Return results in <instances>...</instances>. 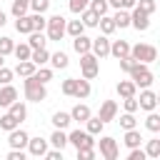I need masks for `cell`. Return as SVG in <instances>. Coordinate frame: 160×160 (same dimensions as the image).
I'll list each match as a JSON object with an SVG mask.
<instances>
[{"mask_svg":"<svg viewBox=\"0 0 160 160\" xmlns=\"http://www.w3.org/2000/svg\"><path fill=\"white\" fill-rule=\"evenodd\" d=\"M18 125H20V122H18V120H15V118H12L10 112H5V115H0V128H2L5 132H10V130H15Z\"/></svg>","mask_w":160,"mask_h":160,"instance_id":"cell-36","label":"cell"},{"mask_svg":"<svg viewBox=\"0 0 160 160\" xmlns=\"http://www.w3.org/2000/svg\"><path fill=\"white\" fill-rule=\"evenodd\" d=\"M122 142H125L128 148H138V145L142 142V135H140V130H138V128H130V130H125V138H122Z\"/></svg>","mask_w":160,"mask_h":160,"instance_id":"cell-21","label":"cell"},{"mask_svg":"<svg viewBox=\"0 0 160 160\" xmlns=\"http://www.w3.org/2000/svg\"><path fill=\"white\" fill-rule=\"evenodd\" d=\"M68 142H70L75 150H80V148H95V140H92V135H90L88 130H72V132L68 135Z\"/></svg>","mask_w":160,"mask_h":160,"instance_id":"cell-6","label":"cell"},{"mask_svg":"<svg viewBox=\"0 0 160 160\" xmlns=\"http://www.w3.org/2000/svg\"><path fill=\"white\" fill-rule=\"evenodd\" d=\"M90 52H92L98 60L108 58V55H110V40H108V35H100V38H95V40H92V45H90Z\"/></svg>","mask_w":160,"mask_h":160,"instance_id":"cell-9","label":"cell"},{"mask_svg":"<svg viewBox=\"0 0 160 160\" xmlns=\"http://www.w3.org/2000/svg\"><path fill=\"white\" fill-rule=\"evenodd\" d=\"M90 115H92V112H90V108H88V105H82V102H78V105L70 110V118H72V120H78V122H85Z\"/></svg>","mask_w":160,"mask_h":160,"instance_id":"cell-20","label":"cell"},{"mask_svg":"<svg viewBox=\"0 0 160 160\" xmlns=\"http://www.w3.org/2000/svg\"><path fill=\"white\" fill-rule=\"evenodd\" d=\"M115 115H118V102H115V100H105V102L100 105L98 118H100L102 122H110V120H115Z\"/></svg>","mask_w":160,"mask_h":160,"instance_id":"cell-12","label":"cell"},{"mask_svg":"<svg viewBox=\"0 0 160 160\" xmlns=\"http://www.w3.org/2000/svg\"><path fill=\"white\" fill-rule=\"evenodd\" d=\"M25 148H28V152H30V155L42 158V155L48 152V140H42V138H30Z\"/></svg>","mask_w":160,"mask_h":160,"instance_id":"cell-13","label":"cell"},{"mask_svg":"<svg viewBox=\"0 0 160 160\" xmlns=\"http://www.w3.org/2000/svg\"><path fill=\"white\" fill-rule=\"evenodd\" d=\"M98 28H100V32H102V35H112V32L118 30V28H115V22H112V18H108V15H100Z\"/></svg>","mask_w":160,"mask_h":160,"instance_id":"cell-26","label":"cell"},{"mask_svg":"<svg viewBox=\"0 0 160 160\" xmlns=\"http://www.w3.org/2000/svg\"><path fill=\"white\" fill-rule=\"evenodd\" d=\"M48 62H52V68H55V70H65V68L70 65V60H68V55H65L62 50H58V52H52Z\"/></svg>","mask_w":160,"mask_h":160,"instance_id":"cell-23","label":"cell"},{"mask_svg":"<svg viewBox=\"0 0 160 160\" xmlns=\"http://www.w3.org/2000/svg\"><path fill=\"white\" fill-rule=\"evenodd\" d=\"M110 55H112V58H125V55H130V42H128V40H115V42H110Z\"/></svg>","mask_w":160,"mask_h":160,"instance_id":"cell-15","label":"cell"},{"mask_svg":"<svg viewBox=\"0 0 160 160\" xmlns=\"http://www.w3.org/2000/svg\"><path fill=\"white\" fill-rule=\"evenodd\" d=\"M122 108H125V112H138V110H140V108H138V98H135V95L122 98Z\"/></svg>","mask_w":160,"mask_h":160,"instance_id":"cell-45","label":"cell"},{"mask_svg":"<svg viewBox=\"0 0 160 160\" xmlns=\"http://www.w3.org/2000/svg\"><path fill=\"white\" fill-rule=\"evenodd\" d=\"M75 88H78V78H68V80H62V85H60L62 95H68V98L75 95Z\"/></svg>","mask_w":160,"mask_h":160,"instance_id":"cell-38","label":"cell"},{"mask_svg":"<svg viewBox=\"0 0 160 160\" xmlns=\"http://www.w3.org/2000/svg\"><path fill=\"white\" fill-rule=\"evenodd\" d=\"M5 158H8V160H25V152L18 150V148H10V152H8Z\"/></svg>","mask_w":160,"mask_h":160,"instance_id":"cell-52","label":"cell"},{"mask_svg":"<svg viewBox=\"0 0 160 160\" xmlns=\"http://www.w3.org/2000/svg\"><path fill=\"white\" fill-rule=\"evenodd\" d=\"M138 108H140V110H145V112L155 110V108H158V95H155L150 88H142V92H140V100H138Z\"/></svg>","mask_w":160,"mask_h":160,"instance_id":"cell-10","label":"cell"},{"mask_svg":"<svg viewBox=\"0 0 160 160\" xmlns=\"http://www.w3.org/2000/svg\"><path fill=\"white\" fill-rule=\"evenodd\" d=\"M0 65H2V55H0Z\"/></svg>","mask_w":160,"mask_h":160,"instance_id":"cell-59","label":"cell"},{"mask_svg":"<svg viewBox=\"0 0 160 160\" xmlns=\"http://www.w3.org/2000/svg\"><path fill=\"white\" fill-rule=\"evenodd\" d=\"M135 2H138V0H122L120 8H122V10H130V8H135Z\"/></svg>","mask_w":160,"mask_h":160,"instance_id":"cell-55","label":"cell"},{"mask_svg":"<svg viewBox=\"0 0 160 160\" xmlns=\"http://www.w3.org/2000/svg\"><path fill=\"white\" fill-rule=\"evenodd\" d=\"M65 32L72 35V38H75V35H82V32H85V25H82L80 20H68V22H65Z\"/></svg>","mask_w":160,"mask_h":160,"instance_id":"cell-31","label":"cell"},{"mask_svg":"<svg viewBox=\"0 0 160 160\" xmlns=\"http://www.w3.org/2000/svg\"><path fill=\"white\" fill-rule=\"evenodd\" d=\"M10 12H12L15 18H20V15H28V5H25V2H18V0H12V8H10Z\"/></svg>","mask_w":160,"mask_h":160,"instance_id":"cell-48","label":"cell"},{"mask_svg":"<svg viewBox=\"0 0 160 160\" xmlns=\"http://www.w3.org/2000/svg\"><path fill=\"white\" fill-rule=\"evenodd\" d=\"M88 2H90V0H70V2H68V8H70V12L80 15V12L88 8Z\"/></svg>","mask_w":160,"mask_h":160,"instance_id":"cell-47","label":"cell"},{"mask_svg":"<svg viewBox=\"0 0 160 160\" xmlns=\"http://www.w3.org/2000/svg\"><path fill=\"white\" fill-rule=\"evenodd\" d=\"M42 158H48V160H62V150H58V148L55 150H48Z\"/></svg>","mask_w":160,"mask_h":160,"instance_id":"cell-54","label":"cell"},{"mask_svg":"<svg viewBox=\"0 0 160 160\" xmlns=\"http://www.w3.org/2000/svg\"><path fill=\"white\" fill-rule=\"evenodd\" d=\"M30 22H32V30H45V25H48V18L42 15V12H32L30 15Z\"/></svg>","mask_w":160,"mask_h":160,"instance_id":"cell-37","label":"cell"},{"mask_svg":"<svg viewBox=\"0 0 160 160\" xmlns=\"http://www.w3.org/2000/svg\"><path fill=\"white\" fill-rule=\"evenodd\" d=\"M35 70H38V65H35L32 60H18V65H15L12 72H18L20 78H28V75H32Z\"/></svg>","mask_w":160,"mask_h":160,"instance_id":"cell-18","label":"cell"},{"mask_svg":"<svg viewBox=\"0 0 160 160\" xmlns=\"http://www.w3.org/2000/svg\"><path fill=\"white\" fill-rule=\"evenodd\" d=\"M22 88H25V98H28L30 102H42V100L48 98V88H45V82H40L35 75H28L25 82H22Z\"/></svg>","mask_w":160,"mask_h":160,"instance_id":"cell-1","label":"cell"},{"mask_svg":"<svg viewBox=\"0 0 160 160\" xmlns=\"http://www.w3.org/2000/svg\"><path fill=\"white\" fill-rule=\"evenodd\" d=\"M118 60H120V70H125V72H128V70L132 68V58H130V55H125V58H118Z\"/></svg>","mask_w":160,"mask_h":160,"instance_id":"cell-53","label":"cell"},{"mask_svg":"<svg viewBox=\"0 0 160 160\" xmlns=\"http://www.w3.org/2000/svg\"><path fill=\"white\" fill-rule=\"evenodd\" d=\"M18 100V90L8 82V85H2L0 88V108H8L10 102H15Z\"/></svg>","mask_w":160,"mask_h":160,"instance_id":"cell-14","label":"cell"},{"mask_svg":"<svg viewBox=\"0 0 160 160\" xmlns=\"http://www.w3.org/2000/svg\"><path fill=\"white\" fill-rule=\"evenodd\" d=\"M30 52H32V48H30L28 42H20V45L12 48V55H15L18 60H30Z\"/></svg>","mask_w":160,"mask_h":160,"instance_id":"cell-32","label":"cell"},{"mask_svg":"<svg viewBox=\"0 0 160 160\" xmlns=\"http://www.w3.org/2000/svg\"><path fill=\"white\" fill-rule=\"evenodd\" d=\"M88 8H90V10H95L98 15H108V10H110L108 0H90V2H88Z\"/></svg>","mask_w":160,"mask_h":160,"instance_id":"cell-39","label":"cell"},{"mask_svg":"<svg viewBox=\"0 0 160 160\" xmlns=\"http://www.w3.org/2000/svg\"><path fill=\"white\" fill-rule=\"evenodd\" d=\"M70 122H72L70 112H62V110H60V112H55V115H52V125H55V128H60V130H65Z\"/></svg>","mask_w":160,"mask_h":160,"instance_id":"cell-28","label":"cell"},{"mask_svg":"<svg viewBox=\"0 0 160 160\" xmlns=\"http://www.w3.org/2000/svg\"><path fill=\"white\" fill-rule=\"evenodd\" d=\"M30 60H32V62H35V65L40 68V65H45V62L50 60V52H48L45 48H35V50L30 52Z\"/></svg>","mask_w":160,"mask_h":160,"instance_id":"cell-27","label":"cell"},{"mask_svg":"<svg viewBox=\"0 0 160 160\" xmlns=\"http://www.w3.org/2000/svg\"><path fill=\"white\" fill-rule=\"evenodd\" d=\"M12 48H15L12 38L2 35V38H0V55H2V58H5V55H10V52H12Z\"/></svg>","mask_w":160,"mask_h":160,"instance_id":"cell-43","label":"cell"},{"mask_svg":"<svg viewBox=\"0 0 160 160\" xmlns=\"http://www.w3.org/2000/svg\"><path fill=\"white\" fill-rule=\"evenodd\" d=\"M50 8V0H30L28 2V10H32V12H45Z\"/></svg>","mask_w":160,"mask_h":160,"instance_id":"cell-44","label":"cell"},{"mask_svg":"<svg viewBox=\"0 0 160 160\" xmlns=\"http://www.w3.org/2000/svg\"><path fill=\"white\" fill-rule=\"evenodd\" d=\"M5 22H8V18H5V12H2V10H0V28H2V25H5Z\"/></svg>","mask_w":160,"mask_h":160,"instance_id":"cell-57","label":"cell"},{"mask_svg":"<svg viewBox=\"0 0 160 160\" xmlns=\"http://www.w3.org/2000/svg\"><path fill=\"white\" fill-rule=\"evenodd\" d=\"M115 90H118V95H120V98H130V95H135V90H138V85H135L132 80H120Z\"/></svg>","mask_w":160,"mask_h":160,"instance_id":"cell-24","label":"cell"},{"mask_svg":"<svg viewBox=\"0 0 160 160\" xmlns=\"http://www.w3.org/2000/svg\"><path fill=\"white\" fill-rule=\"evenodd\" d=\"M8 112L18 120V122H22L25 118H28V108H25V102H20V100H15V102H10L8 105Z\"/></svg>","mask_w":160,"mask_h":160,"instance_id":"cell-16","label":"cell"},{"mask_svg":"<svg viewBox=\"0 0 160 160\" xmlns=\"http://www.w3.org/2000/svg\"><path fill=\"white\" fill-rule=\"evenodd\" d=\"M98 20H100V15H98L95 10H90V8H85V10L80 12V22H82L85 28H98Z\"/></svg>","mask_w":160,"mask_h":160,"instance_id":"cell-19","label":"cell"},{"mask_svg":"<svg viewBox=\"0 0 160 160\" xmlns=\"http://www.w3.org/2000/svg\"><path fill=\"white\" fill-rule=\"evenodd\" d=\"M12 70L10 68H5V65H0V85H8V82H12Z\"/></svg>","mask_w":160,"mask_h":160,"instance_id":"cell-49","label":"cell"},{"mask_svg":"<svg viewBox=\"0 0 160 160\" xmlns=\"http://www.w3.org/2000/svg\"><path fill=\"white\" fill-rule=\"evenodd\" d=\"M145 128H148L150 132H160V115H158L155 110L148 112V118H145Z\"/></svg>","mask_w":160,"mask_h":160,"instance_id":"cell-29","label":"cell"},{"mask_svg":"<svg viewBox=\"0 0 160 160\" xmlns=\"http://www.w3.org/2000/svg\"><path fill=\"white\" fill-rule=\"evenodd\" d=\"M135 8H138V10H142L145 15H152L158 5H155V0H138V2H135Z\"/></svg>","mask_w":160,"mask_h":160,"instance_id":"cell-42","label":"cell"},{"mask_svg":"<svg viewBox=\"0 0 160 160\" xmlns=\"http://www.w3.org/2000/svg\"><path fill=\"white\" fill-rule=\"evenodd\" d=\"M90 45H92V40H90V38H85V35H75V38H72V50H75L78 55L90 52Z\"/></svg>","mask_w":160,"mask_h":160,"instance_id":"cell-17","label":"cell"},{"mask_svg":"<svg viewBox=\"0 0 160 160\" xmlns=\"http://www.w3.org/2000/svg\"><path fill=\"white\" fill-rule=\"evenodd\" d=\"M128 75H130V80H132L138 88H150L152 80H155V75L150 72V68H148L145 62H132V68L128 70Z\"/></svg>","mask_w":160,"mask_h":160,"instance_id":"cell-3","label":"cell"},{"mask_svg":"<svg viewBox=\"0 0 160 160\" xmlns=\"http://www.w3.org/2000/svg\"><path fill=\"white\" fill-rule=\"evenodd\" d=\"M112 22H115V28H130V10L118 8V12L112 15Z\"/></svg>","mask_w":160,"mask_h":160,"instance_id":"cell-25","label":"cell"},{"mask_svg":"<svg viewBox=\"0 0 160 160\" xmlns=\"http://www.w3.org/2000/svg\"><path fill=\"white\" fill-rule=\"evenodd\" d=\"M130 58H132V62H145V65H150V62L158 60V48L150 45V42H138V45L130 48Z\"/></svg>","mask_w":160,"mask_h":160,"instance_id":"cell-2","label":"cell"},{"mask_svg":"<svg viewBox=\"0 0 160 160\" xmlns=\"http://www.w3.org/2000/svg\"><path fill=\"white\" fill-rule=\"evenodd\" d=\"M118 140L115 138H110V135H105V138H100V155L105 158V160H118Z\"/></svg>","mask_w":160,"mask_h":160,"instance_id":"cell-7","label":"cell"},{"mask_svg":"<svg viewBox=\"0 0 160 160\" xmlns=\"http://www.w3.org/2000/svg\"><path fill=\"white\" fill-rule=\"evenodd\" d=\"M15 30H18L20 35H30V32H32L30 15H20V18H15Z\"/></svg>","mask_w":160,"mask_h":160,"instance_id":"cell-22","label":"cell"},{"mask_svg":"<svg viewBox=\"0 0 160 160\" xmlns=\"http://www.w3.org/2000/svg\"><path fill=\"white\" fill-rule=\"evenodd\" d=\"M65 18L62 15H52V18H48V25H45V30H48V40H55V42H60L62 40V35H65Z\"/></svg>","mask_w":160,"mask_h":160,"instance_id":"cell-4","label":"cell"},{"mask_svg":"<svg viewBox=\"0 0 160 160\" xmlns=\"http://www.w3.org/2000/svg\"><path fill=\"white\" fill-rule=\"evenodd\" d=\"M120 125H122V130H130V128H135V125H138V120H135V112H125V115L120 118Z\"/></svg>","mask_w":160,"mask_h":160,"instance_id":"cell-46","label":"cell"},{"mask_svg":"<svg viewBox=\"0 0 160 160\" xmlns=\"http://www.w3.org/2000/svg\"><path fill=\"white\" fill-rule=\"evenodd\" d=\"M80 70H82V78H85V80L98 78V72H100L98 58H95L92 52H82V55H80Z\"/></svg>","mask_w":160,"mask_h":160,"instance_id":"cell-5","label":"cell"},{"mask_svg":"<svg viewBox=\"0 0 160 160\" xmlns=\"http://www.w3.org/2000/svg\"><path fill=\"white\" fill-rule=\"evenodd\" d=\"M28 140H30V135L18 125L15 130H10V135H8V142H10V148H18V150H22L25 145H28Z\"/></svg>","mask_w":160,"mask_h":160,"instance_id":"cell-11","label":"cell"},{"mask_svg":"<svg viewBox=\"0 0 160 160\" xmlns=\"http://www.w3.org/2000/svg\"><path fill=\"white\" fill-rule=\"evenodd\" d=\"M45 42H48V40H45V35H42L40 30H32V32H30V40H28V45H30L32 50H35V48H45Z\"/></svg>","mask_w":160,"mask_h":160,"instance_id":"cell-35","label":"cell"},{"mask_svg":"<svg viewBox=\"0 0 160 160\" xmlns=\"http://www.w3.org/2000/svg\"><path fill=\"white\" fill-rule=\"evenodd\" d=\"M145 155H148V158H160V140H158V138H152V140H148V148H145Z\"/></svg>","mask_w":160,"mask_h":160,"instance_id":"cell-40","label":"cell"},{"mask_svg":"<svg viewBox=\"0 0 160 160\" xmlns=\"http://www.w3.org/2000/svg\"><path fill=\"white\" fill-rule=\"evenodd\" d=\"M120 2L122 0H108V5H112V8H120Z\"/></svg>","mask_w":160,"mask_h":160,"instance_id":"cell-56","label":"cell"},{"mask_svg":"<svg viewBox=\"0 0 160 160\" xmlns=\"http://www.w3.org/2000/svg\"><path fill=\"white\" fill-rule=\"evenodd\" d=\"M130 25H132L135 30L145 32V30L150 28V15H145V12L138 10V8H130Z\"/></svg>","mask_w":160,"mask_h":160,"instance_id":"cell-8","label":"cell"},{"mask_svg":"<svg viewBox=\"0 0 160 160\" xmlns=\"http://www.w3.org/2000/svg\"><path fill=\"white\" fill-rule=\"evenodd\" d=\"M50 142H52L58 150H65V145H68V135H65L60 128H55V132L50 135Z\"/></svg>","mask_w":160,"mask_h":160,"instance_id":"cell-30","label":"cell"},{"mask_svg":"<svg viewBox=\"0 0 160 160\" xmlns=\"http://www.w3.org/2000/svg\"><path fill=\"white\" fill-rule=\"evenodd\" d=\"M148 155H145V150H140V145L138 148H130V152H128V160H145Z\"/></svg>","mask_w":160,"mask_h":160,"instance_id":"cell-51","label":"cell"},{"mask_svg":"<svg viewBox=\"0 0 160 160\" xmlns=\"http://www.w3.org/2000/svg\"><path fill=\"white\" fill-rule=\"evenodd\" d=\"M88 95H90V80H85V78H82V80H78V88H75V95H72V98L85 100Z\"/></svg>","mask_w":160,"mask_h":160,"instance_id":"cell-33","label":"cell"},{"mask_svg":"<svg viewBox=\"0 0 160 160\" xmlns=\"http://www.w3.org/2000/svg\"><path fill=\"white\" fill-rule=\"evenodd\" d=\"M85 125H88L85 130H88L90 135H100V130H102V125H105V122H102L100 118H92V115H90V118L85 120Z\"/></svg>","mask_w":160,"mask_h":160,"instance_id":"cell-34","label":"cell"},{"mask_svg":"<svg viewBox=\"0 0 160 160\" xmlns=\"http://www.w3.org/2000/svg\"><path fill=\"white\" fill-rule=\"evenodd\" d=\"M95 158V148H80L78 150V160H92Z\"/></svg>","mask_w":160,"mask_h":160,"instance_id":"cell-50","label":"cell"},{"mask_svg":"<svg viewBox=\"0 0 160 160\" xmlns=\"http://www.w3.org/2000/svg\"><path fill=\"white\" fill-rule=\"evenodd\" d=\"M18 2H25V5H28V2H30V0H18Z\"/></svg>","mask_w":160,"mask_h":160,"instance_id":"cell-58","label":"cell"},{"mask_svg":"<svg viewBox=\"0 0 160 160\" xmlns=\"http://www.w3.org/2000/svg\"><path fill=\"white\" fill-rule=\"evenodd\" d=\"M32 75H35V78H38L40 82H45V85H48V82L52 80V70H50V68H42V65H40V68H38V70H35Z\"/></svg>","mask_w":160,"mask_h":160,"instance_id":"cell-41","label":"cell"}]
</instances>
